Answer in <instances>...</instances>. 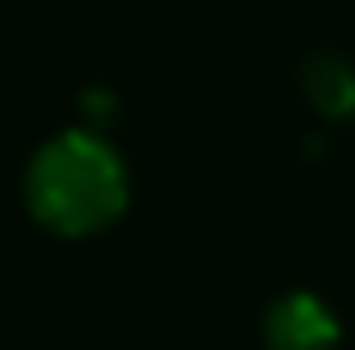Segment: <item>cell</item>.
<instances>
[{"instance_id":"6da1fadb","label":"cell","mask_w":355,"mask_h":350,"mask_svg":"<svg viewBox=\"0 0 355 350\" xmlns=\"http://www.w3.org/2000/svg\"><path fill=\"white\" fill-rule=\"evenodd\" d=\"M32 216L63 238L99 234L126 207V167L95 131H59L32 153L23 175Z\"/></svg>"},{"instance_id":"7a4b0ae2","label":"cell","mask_w":355,"mask_h":350,"mask_svg":"<svg viewBox=\"0 0 355 350\" xmlns=\"http://www.w3.org/2000/svg\"><path fill=\"white\" fill-rule=\"evenodd\" d=\"M270 350H333L338 346V319L311 292H288L266 315Z\"/></svg>"},{"instance_id":"3957f363","label":"cell","mask_w":355,"mask_h":350,"mask_svg":"<svg viewBox=\"0 0 355 350\" xmlns=\"http://www.w3.org/2000/svg\"><path fill=\"white\" fill-rule=\"evenodd\" d=\"M306 99L324 117H351L355 113V68L342 54H311L302 68Z\"/></svg>"}]
</instances>
